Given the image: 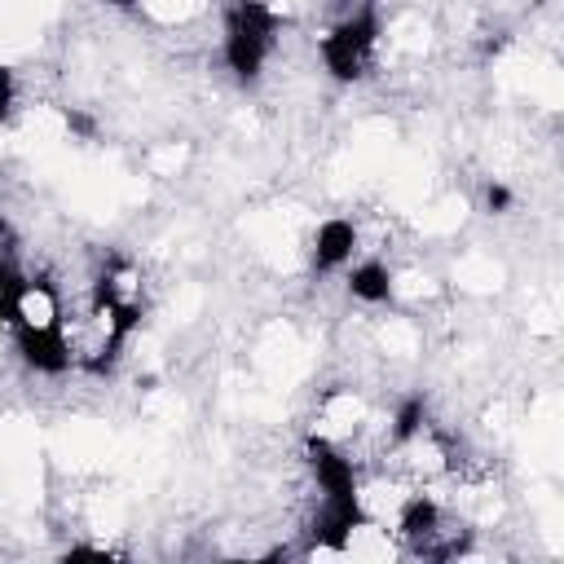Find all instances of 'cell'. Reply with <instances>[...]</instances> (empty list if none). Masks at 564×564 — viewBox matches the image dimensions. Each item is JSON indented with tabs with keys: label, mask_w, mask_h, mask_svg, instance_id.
Returning a JSON list of instances; mask_svg holds the SVG:
<instances>
[{
	"label": "cell",
	"mask_w": 564,
	"mask_h": 564,
	"mask_svg": "<svg viewBox=\"0 0 564 564\" xmlns=\"http://www.w3.org/2000/svg\"><path fill=\"white\" fill-rule=\"evenodd\" d=\"M13 238V229H9V220H4V212H0V242H9Z\"/></svg>",
	"instance_id": "cell-14"
},
{
	"label": "cell",
	"mask_w": 564,
	"mask_h": 564,
	"mask_svg": "<svg viewBox=\"0 0 564 564\" xmlns=\"http://www.w3.org/2000/svg\"><path fill=\"white\" fill-rule=\"evenodd\" d=\"M357 251V225L352 220H322L317 225V238H313V269L317 273H330L339 264H348Z\"/></svg>",
	"instance_id": "cell-6"
},
{
	"label": "cell",
	"mask_w": 564,
	"mask_h": 564,
	"mask_svg": "<svg viewBox=\"0 0 564 564\" xmlns=\"http://www.w3.org/2000/svg\"><path fill=\"white\" fill-rule=\"evenodd\" d=\"M106 4H115V9H132L137 0H106Z\"/></svg>",
	"instance_id": "cell-15"
},
{
	"label": "cell",
	"mask_w": 564,
	"mask_h": 564,
	"mask_svg": "<svg viewBox=\"0 0 564 564\" xmlns=\"http://www.w3.org/2000/svg\"><path fill=\"white\" fill-rule=\"evenodd\" d=\"M66 128L75 132V137H97V123H93V115H84V110H66Z\"/></svg>",
	"instance_id": "cell-10"
},
{
	"label": "cell",
	"mask_w": 564,
	"mask_h": 564,
	"mask_svg": "<svg viewBox=\"0 0 564 564\" xmlns=\"http://www.w3.org/2000/svg\"><path fill=\"white\" fill-rule=\"evenodd\" d=\"M375 40H379V18L375 9H357L352 18H344L326 40H322V62L326 70L339 79V84H352L366 75V62L375 53Z\"/></svg>",
	"instance_id": "cell-2"
},
{
	"label": "cell",
	"mask_w": 564,
	"mask_h": 564,
	"mask_svg": "<svg viewBox=\"0 0 564 564\" xmlns=\"http://www.w3.org/2000/svg\"><path fill=\"white\" fill-rule=\"evenodd\" d=\"M282 18L264 4V0H238L229 13H225V62L229 70L251 84L273 48V35H278Z\"/></svg>",
	"instance_id": "cell-1"
},
{
	"label": "cell",
	"mask_w": 564,
	"mask_h": 564,
	"mask_svg": "<svg viewBox=\"0 0 564 564\" xmlns=\"http://www.w3.org/2000/svg\"><path fill=\"white\" fill-rule=\"evenodd\" d=\"M348 295L361 300V304H383L392 295V273L383 260H361L352 273H348Z\"/></svg>",
	"instance_id": "cell-7"
},
{
	"label": "cell",
	"mask_w": 564,
	"mask_h": 564,
	"mask_svg": "<svg viewBox=\"0 0 564 564\" xmlns=\"http://www.w3.org/2000/svg\"><path fill=\"white\" fill-rule=\"evenodd\" d=\"M436 524H441V507H436L427 494L405 498V507H401V533H405V538L423 542V538H432V533H436Z\"/></svg>",
	"instance_id": "cell-8"
},
{
	"label": "cell",
	"mask_w": 564,
	"mask_h": 564,
	"mask_svg": "<svg viewBox=\"0 0 564 564\" xmlns=\"http://www.w3.org/2000/svg\"><path fill=\"white\" fill-rule=\"evenodd\" d=\"M485 207H489V212H507V207H511V189L498 185V181H489V185H485Z\"/></svg>",
	"instance_id": "cell-11"
},
{
	"label": "cell",
	"mask_w": 564,
	"mask_h": 564,
	"mask_svg": "<svg viewBox=\"0 0 564 564\" xmlns=\"http://www.w3.org/2000/svg\"><path fill=\"white\" fill-rule=\"evenodd\" d=\"M308 467H313V476H317V485H322V494L330 498V494H352L357 489V471H352V463L326 441V436H308Z\"/></svg>",
	"instance_id": "cell-5"
},
{
	"label": "cell",
	"mask_w": 564,
	"mask_h": 564,
	"mask_svg": "<svg viewBox=\"0 0 564 564\" xmlns=\"http://www.w3.org/2000/svg\"><path fill=\"white\" fill-rule=\"evenodd\" d=\"M13 115V70H0V123Z\"/></svg>",
	"instance_id": "cell-12"
},
{
	"label": "cell",
	"mask_w": 564,
	"mask_h": 564,
	"mask_svg": "<svg viewBox=\"0 0 564 564\" xmlns=\"http://www.w3.org/2000/svg\"><path fill=\"white\" fill-rule=\"evenodd\" d=\"M361 524H366V507H361L357 489H352V494H330L326 507H322V516H317L313 538H317L322 546H330V551H344L348 538H352Z\"/></svg>",
	"instance_id": "cell-4"
},
{
	"label": "cell",
	"mask_w": 564,
	"mask_h": 564,
	"mask_svg": "<svg viewBox=\"0 0 564 564\" xmlns=\"http://www.w3.org/2000/svg\"><path fill=\"white\" fill-rule=\"evenodd\" d=\"M18 352L40 375H62L70 366V344L57 322H22L18 326Z\"/></svg>",
	"instance_id": "cell-3"
},
{
	"label": "cell",
	"mask_w": 564,
	"mask_h": 564,
	"mask_svg": "<svg viewBox=\"0 0 564 564\" xmlns=\"http://www.w3.org/2000/svg\"><path fill=\"white\" fill-rule=\"evenodd\" d=\"M423 423H427V401H423V397H405V401L397 405V414H392V445L414 441V436L423 432Z\"/></svg>",
	"instance_id": "cell-9"
},
{
	"label": "cell",
	"mask_w": 564,
	"mask_h": 564,
	"mask_svg": "<svg viewBox=\"0 0 564 564\" xmlns=\"http://www.w3.org/2000/svg\"><path fill=\"white\" fill-rule=\"evenodd\" d=\"M22 278H18V269H13V260L9 256H0V295L9 291V286H18Z\"/></svg>",
	"instance_id": "cell-13"
}]
</instances>
